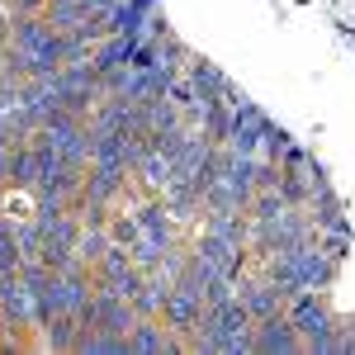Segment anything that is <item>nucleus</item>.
I'll list each match as a JSON object with an SVG mask.
<instances>
[{
	"mask_svg": "<svg viewBox=\"0 0 355 355\" xmlns=\"http://www.w3.org/2000/svg\"><path fill=\"white\" fill-rule=\"evenodd\" d=\"M162 318H166L171 331H194L199 318H204V294L194 289L190 279H175V284L166 289V299H162Z\"/></svg>",
	"mask_w": 355,
	"mask_h": 355,
	"instance_id": "f257e3e1",
	"label": "nucleus"
},
{
	"mask_svg": "<svg viewBox=\"0 0 355 355\" xmlns=\"http://www.w3.org/2000/svg\"><path fill=\"white\" fill-rule=\"evenodd\" d=\"M0 308H5V322L19 331V327H38L33 318V294H28L24 275L19 270H5L0 275Z\"/></svg>",
	"mask_w": 355,
	"mask_h": 355,
	"instance_id": "f03ea898",
	"label": "nucleus"
},
{
	"mask_svg": "<svg viewBox=\"0 0 355 355\" xmlns=\"http://www.w3.org/2000/svg\"><path fill=\"white\" fill-rule=\"evenodd\" d=\"M256 351H270V355L275 351H303V336H299V327L289 322L284 308L256 322Z\"/></svg>",
	"mask_w": 355,
	"mask_h": 355,
	"instance_id": "7ed1b4c3",
	"label": "nucleus"
},
{
	"mask_svg": "<svg viewBox=\"0 0 355 355\" xmlns=\"http://www.w3.org/2000/svg\"><path fill=\"white\" fill-rule=\"evenodd\" d=\"M128 346L147 355H166V351H180V341L171 336V327H162L157 318H137L133 331H128Z\"/></svg>",
	"mask_w": 355,
	"mask_h": 355,
	"instance_id": "20e7f679",
	"label": "nucleus"
},
{
	"mask_svg": "<svg viewBox=\"0 0 355 355\" xmlns=\"http://www.w3.org/2000/svg\"><path fill=\"white\" fill-rule=\"evenodd\" d=\"M237 303H242L246 313H251V318H256V322H261V318H270V313H279V308H284V294H279V289H275L270 279H266V284H242V294H237Z\"/></svg>",
	"mask_w": 355,
	"mask_h": 355,
	"instance_id": "39448f33",
	"label": "nucleus"
},
{
	"mask_svg": "<svg viewBox=\"0 0 355 355\" xmlns=\"http://www.w3.org/2000/svg\"><path fill=\"white\" fill-rule=\"evenodd\" d=\"M190 81H194V90H199L209 105L227 95V81H223V71L214 67V62H194V67H190Z\"/></svg>",
	"mask_w": 355,
	"mask_h": 355,
	"instance_id": "423d86ee",
	"label": "nucleus"
},
{
	"mask_svg": "<svg viewBox=\"0 0 355 355\" xmlns=\"http://www.w3.org/2000/svg\"><path fill=\"white\" fill-rule=\"evenodd\" d=\"M0 327H10V322H5V308H0Z\"/></svg>",
	"mask_w": 355,
	"mask_h": 355,
	"instance_id": "0eeeda50",
	"label": "nucleus"
}]
</instances>
